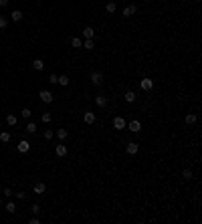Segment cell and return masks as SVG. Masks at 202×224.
Returning a JSON list of instances; mask_svg holds the SVG:
<instances>
[{
    "label": "cell",
    "mask_w": 202,
    "mask_h": 224,
    "mask_svg": "<svg viewBox=\"0 0 202 224\" xmlns=\"http://www.w3.org/2000/svg\"><path fill=\"white\" fill-rule=\"evenodd\" d=\"M0 206H2V198H0Z\"/></svg>",
    "instance_id": "8d00e7d4"
},
{
    "label": "cell",
    "mask_w": 202,
    "mask_h": 224,
    "mask_svg": "<svg viewBox=\"0 0 202 224\" xmlns=\"http://www.w3.org/2000/svg\"><path fill=\"white\" fill-rule=\"evenodd\" d=\"M140 85H142V89L144 91H152L154 89V81H152L150 77H144L142 81H140Z\"/></svg>",
    "instance_id": "7a4b0ae2"
},
{
    "label": "cell",
    "mask_w": 202,
    "mask_h": 224,
    "mask_svg": "<svg viewBox=\"0 0 202 224\" xmlns=\"http://www.w3.org/2000/svg\"><path fill=\"white\" fill-rule=\"evenodd\" d=\"M83 49L91 51V49H93V38H85V43H83Z\"/></svg>",
    "instance_id": "484cf974"
},
{
    "label": "cell",
    "mask_w": 202,
    "mask_h": 224,
    "mask_svg": "<svg viewBox=\"0 0 202 224\" xmlns=\"http://www.w3.org/2000/svg\"><path fill=\"white\" fill-rule=\"evenodd\" d=\"M57 81H59L57 75H51V77H49V83H53V85H57Z\"/></svg>",
    "instance_id": "836d02e7"
},
{
    "label": "cell",
    "mask_w": 202,
    "mask_h": 224,
    "mask_svg": "<svg viewBox=\"0 0 202 224\" xmlns=\"http://www.w3.org/2000/svg\"><path fill=\"white\" fill-rule=\"evenodd\" d=\"M8 26V18L6 16H0V28H6Z\"/></svg>",
    "instance_id": "f546056e"
},
{
    "label": "cell",
    "mask_w": 202,
    "mask_h": 224,
    "mask_svg": "<svg viewBox=\"0 0 202 224\" xmlns=\"http://www.w3.org/2000/svg\"><path fill=\"white\" fill-rule=\"evenodd\" d=\"M113 127L115 129H125V119L124 117H115L113 119Z\"/></svg>",
    "instance_id": "9c48e42d"
},
{
    "label": "cell",
    "mask_w": 202,
    "mask_h": 224,
    "mask_svg": "<svg viewBox=\"0 0 202 224\" xmlns=\"http://www.w3.org/2000/svg\"><path fill=\"white\" fill-rule=\"evenodd\" d=\"M182 176H184V180H192V170H184Z\"/></svg>",
    "instance_id": "4dcf8cb0"
},
{
    "label": "cell",
    "mask_w": 202,
    "mask_h": 224,
    "mask_svg": "<svg viewBox=\"0 0 202 224\" xmlns=\"http://www.w3.org/2000/svg\"><path fill=\"white\" fill-rule=\"evenodd\" d=\"M31 212H33V214H39V212H41V206H39V204H33V206H31Z\"/></svg>",
    "instance_id": "1f68e13d"
},
{
    "label": "cell",
    "mask_w": 202,
    "mask_h": 224,
    "mask_svg": "<svg viewBox=\"0 0 202 224\" xmlns=\"http://www.w3.org/2000/svg\"><path fill=\"white\" fill-rule=\"evenodd\" d=\"M28 149H31V144H28L26 139H23V141H18V152H20V154H26Z\"/></svg>",
    "instance_id": "8fae6325"
},
{
    "label": "cell",
    "mask_w": 202,
    "mask_h": 224,
    "mask_svg": "<svg viewBox=\"0 0 202 224\" xmlns=\"http://www.w3.org/2000/svg\"><path fill=\"white\" fill-rule=\"evenodd\" d=\"M71 45L75 46V49H81V46H83V41H81L79 36H73V38H71Z\"/></svg>",
    "instance_id": "ffe728a7"
},
{
    "label": "cell",
    "mask_w": 202,
    "mask_h": 224,
    "mask_svg": "<svg viewBox=\"0 0 202 224\" xmlns=\"http://www.w3.org/2000/svg\"><path fill=\"white\" fill-rule=\"evenodd\" d=\"M83 36H85V38H95V30H93V26H85V28H83Z\"/></svg>",
    "instance_id": "4fadbf2b"
},
{
    "label": "cell",
    "mask_w": 202,
    "mask_h": 224,
    "mask_svg": "<svg viewBox=\"0 0 202 224\" xmlns=\"http://www.w3.org/2000/svg\"><path fill=\"white\" fill-rule=\"evenodd\" d=\"M95 105L103 109V107L107 105V97H105V95H95Z\"/></svg>",
    "instance_id": "ba28073f"
},
{
    "label": "cell",
    "mask_w": 202,
    "mask_h": 224,
    "mask_svg": "<svg viewBox=\"0 0 202 224\" xmlns=\"http://www.w3.org/2000/svg\"><path fill=\"white\" fill-rule=\"evenodd\" d=\"M4 196H12V190H10V188H4Z\"/></svg>",
    "instance_id": "e575fe53"
},
{
    "label": "cell",
    "mask_w": 202,
    "mask_h": 224,
    "mask_svg": "<svg viewBox=\"0 0 202 224\" xmlns=\"http://www.w3.org/2000/svg\"><path fill=\"white\" fill-rule=\"evenodd\" d=\"M14 196H16V198H18V200H24V198H26V192H16V194H14Z\"/></svg>",
    "instance_id": "d6a6232c"
},
{
    "label": "cell",
    "mask_w": 202,
    "mask_h": 224,
    "mask_svg": "<svg viewBox=\"0 0 202 224\" xmlns=\"http://www.w3.org/2000/svg\"><path fill=\"white\" fill-rule=\"evenodd\" d=\"M55 135L59 137V139H61V141H65V139L69 137V131H67V129H57V131H55Z\"/></svg>",
    "instance_id": "9a60e30c"
},
{
    "label": "cell",
    "mask_w": 202,
    "mask_h": 224,
    "mask_svg": "<svg viewBox=\"0 0 202 224\" xmlns=\"http://www.w3.org/2000/svg\"><path fill=\"white\" fill-rule=\"evenodd\" d=\"M69 83H71V79H69L67 75H61V77H59V81H57V85H61V87H67Z\"/></svg>",
    "instance_id": "2e32d148"
},
{
    "label": "cell",
    "mask_w": 202,
    "mask_h": 224,
    "mask_svg": "<svg viewBox=\"0 0 202 224\" xmlns=\"http://www.w3.org/2000/svg\"><path fill=\"white\" fill-rule=\"evenodd\" d=\"M6 212H10V214L16 212V204H14V202H8V204H6Z\"/></svg>",
    "instance_id": "d4e9b609"
},
{
    "label": "cell",
    "mask_w": 202,
    "mask_h": 224,
    "mask_svg": "<svg viewBox=\"0 0 202 224\" xmlns=\"http://www.w3.org/2000/svg\"><path fill=\"white\" fill-rule=\"evenodd\" d=\"M125 152H127L129 156H135V154L140 152V146H137V144H134V141H129V144L125 146Z\"/></svg>",
    "instance_id": "8992f818"
},
{
    "label": "cell",
    "mask_w": 202,
    "mask_h": 224,
    "mask_svg": "<svg viewBox=\"0 0 202 224\" xmlns=\"http://www.w3.org/2000/svg\"><path fill=\"white\" fill-rule=\"evenodd\" d=\"M20 115H23L24 119H31V115H33V111H31V109L26 107V109H23V111H20Z\"/></svg>",
    "instance_id": "4316f807"
},
{
    "label": "cell",
    "mask_w": 202,
    "mask_h": 224,
    "mask_svg": "<svg viewBox=\"0 0 202 224\" xmlns=\"http://www.w3.org/2000/svg\"><path fill=\"white\" fill-rule=\"evenodd\" d=\"M127 127H129V131H132V133H140V131H142V123H140L137 119L129 121V125H127Z\"/></svg>",
    "instance_id": "5b68a950"
},
{
    "label": "cell",
    "mask_w": 202,
    "mask_h": 224,
    "mask_svg": "<svg viewBox=\"0 0 202 224\" xmlns=\"http://www.w3.org/2000/svg\"><path fill=\"white\" fill-rule=\"evenodd\" d=\"M55 154H57L59 157H65V156H67V146H63V144H59V146L55 147Z\"/></svg>",
    "instance_id": "30bf717a"
},
{
    "label": "cell",
    "mask_w": 202,
    "mask_h": 224,
    "mask_svg": "<svg viewBox=\"0 0 202 224\" xmlns=\"http://www.w3.org/2000/svg\"><path fill=\"white\" fill-rule=\"evenodd\" d=\"M26 131H28V133H34V131H36V123H33V121H31V123L26 125Z\"/></svg>",
    "instance_id": "83f0119b"
},
{
    "label": "cell",
    "mask_w": 202,
    "mask_h": 224,
    "mask_svg": "<svg viewBox=\"0 0 202 224\" xmlns=\"http://www.w3.org/2000/svg\"><path fill=\"white\" fill-rule=\"evenodd\" d=\"M196 119H198V117H196V113H188L184 121H186L188 125H194V123H196Z\"/></svg>",
    "instance_id": "ac0fdd59"
},
{
    "label": "cell",
    "mask_w": 202,
    "mask_h": 224,
    "mask_svg": "<svg viewBox=\"0 0 202 224\" xmlns=\"http://www.w3.org/2000/svg\"><path fill=\"white\" fill-rule=\"evenodd\" d=\"M135 99H137V97H135L134 91H125V101H127V103H134Z\"/></svg>",
    "instance_id": "d6986e66"
},
{
    "label": "cell",
    "mask_w": 202,
    "mask_h": 224,
    "mask_svg": "<svg viewBox=\"0 0 202 224\" xmlns=\"http://www.w3.org/2000/svg\"><path fill=\"white\" fill-rule=\"evenodd\" d=\"M51 119H53V117H51V113H43V115H41V121H43V123H51Z\"/></svg>",
    "instance_id": "cb8c5ba5"
},
{
    "label": "cell",
    "mask_w": 202,
    "mask_h": 224,
    "mask_svg": "<svg viewBox=\"0 0 202 224\" xmlns=\"http://www.w3.org/2000/svg\"><path fill=\"white\" fill-rule=\"evenodd\" d=\"M91 83H93V85H101V83H103V73H101V71H93V73H91Z\"/></svg>",
    "instance_id": "6da1fadb"
},
{
    "label": "cell",
    "mask_w": 202,
    "mask_h": 224,
    "mask_svg": "<svg viewBox=\"0 0 202 224\" xmlns=\"http://www.w3.org/2000/svg\"><path fill=\"white\" fill-rule=\"evenodd\" d=\"M12 20H14V22H20V20H23V12L20 10H12Z\"/></svg>",
    "instance_id": "44dd1931"
},
{
    "label": "cell",
    "mask_w": 202,
    "mask_h": 224,
    "mask_svg": "<svg viewBox=\"0 0 202 224\" xmlns=\"http://www.w3.org/2000/svg\"><path fill=\"white\" fill-rule=\"evenodd\" d=\"M33 69L34 71H43V69H45V61H43V59H34L33 61Z\"/></svg>",
    "instance_id": "7c38bea8"
},
{
    "label": "cell",
    "mask_w": 202,
    "mask_h": 224,
    "mask_svg": "<svg viewBox=\"0 0 202 224\" xmlns=\"http://www.w3.org/2000/svg\"><path fill=\"white\" fill-rule=\"evenodd\" d=\"M0 141H2V144L10 141V133H8V131H2V133H0Z\"/></svg>",
    "instance_id": "603a6c76"
},
{
    "label": "cell",
    "mask_w": 202,
    "mask_h": 224,
    "mask_svg": "<svg viewBox=\"0 0 202 224\" xmlns=\"http://www.w3.org/2000/svg\"><path fill=\"white\" fill-rule=\"evenodd\" d=\"M8 4V0H0V6H6Z\"/></svg>",
    "instance_id": "d590c367"
},
{
    "label": "cell",
    "mask_w": 202,
    "mask_h": 224,
    "mask_svg": "<svg viewBox=\"0 0 202 224\" xmlns=\"http://www.w3.org/2000/svg\"><path fill=\"white\" fill-rule=\"evenodd\" d=\"M6 123L10 125V127H16V125H18V117H16V115H6Z\"/></svg>",
    "instance_id": "5bb4252c"
},
{
    "label": "cell",
    "mask_w": 202,
    "mask_h": 224,
    "mask_svg": "<svg viewBox=\"0 0 202 224\" xmlns=\"http://www.w3.org/2000/svg\"><path fill=\"white\" fill-rule=\"evenodd\" d=\"M115 8H117V6H115V2H107V4H105V10L109 12V14H113V12H115Z\"/></svg>",
    "instance_id": "7402d4cb"
},
{
    "label": "cell",
    "mask_w": 202,
    "mask_h": 224,
    "mask_svg": "<svg viewBox=\"0 0 202 224\" xmlns=\"http://www.w3.org/2000/svg\"><path fill=\"white\" fill-rule=\"evenodd\" d=\"M47 186L43 184V182H39V184H34V194H45Z\"/></svg>",
    "instance_id": "e0dca14e"
},
{
    "label": "cell",
    "mask_w": 202,
    "mask_h": 224,
    "mask_svg": "<svg viewBox=\"0 0 202 224\" xmlns=\"http://www.w3.org/2000/svg\"><path fill=\"white\" fill-rule=\"evenodd\" d=\"M39 97H41V101H43V103H51V101H53V93H51V91H47V89H43L41 93H39Z\"/></svg>",
    "instance_id": "3957f363"
},
{
    "label": "cell",
    "mask_w": 202,
    "mask_h": 224,
    "mask_svg": "<svg viewBox=\"0 0 202 224\" xmlns=\"http://www.w3.org/2000/svg\"><path fill=\"white\" fill-rule=\"evenodd\" d=\"M135 12H137V6H135V4H129V6H125L124 8V16L125 18H127V16H134Z\"/></svg>",
    "instance_id": "52a82bcc"
},
{
    "label": "cell",
    "mask_w": 202,
    "mask_h": 224,
    "mask_svg": "<svg viewBox=\"0 0 202 224\" xmlns=\"http://www.w3.org/2000/svg\"><path fill=\"white\" fill-rule=\"evenodd\" d=\"M95 119H97V117H95V113H93V111H85V113H83V121H85L87 125L95 123Z\"/></svg>",
    "instance_id": "277c9868"
},
{
    "label": "cell",
    "mask_w": 202,
    "mask_h": 224,
    "mask_svg": "<svg viewBox=\"0 0 202 224\" xmlns=\"http://www.w3.org/2000/svg\"><path fill=\"white\" fill-rule=\"evenodd\" d=\"M55 137V131L53 129H45V139H53Z\"/></svg>",
    "instance_id": "f1b7e54d"
}]
</instances>
